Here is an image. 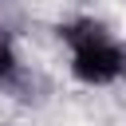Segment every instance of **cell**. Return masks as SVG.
I'll return each instance as SVG.
<instances>
[{
    "label": "cell",
    "mask_w": 126,
    "mask_h": 126,
    "mask_svg": "<svg viewBox=\"0 0 126 126\" xmlns=\"http://www.w3.org/2000/svg\"><path fill=\"white\" fill-rule=\"evenodd\" d=\"M71 75L83 87H110V83H118L126 75V67H122V43H114V35H106V39L75 47L71 51Z\"/></svg>",
    "instance_id": "obj_1"
},
{
    "label": "cell",
    "mask_w": 126,
    "mask_h": 126,
    "mask_svg": "<svg viewBox=\"0 0 126 126\" xmlns=\"http://www.w3.org/2000/svg\"><path fill=\"white\" fill-rule=\"evenodd\" d=\"M55 35L75 51V47H83V43L106 39V35H110V28H106L102 20H94V16H75V20H63V24L55 28Z\"/></svg>",
    "instance_id": "obj_2"
},
{
    "label": "cell",
    "mask_w": 126,
    "mask_h": 126,
    "mask_svg": "<svg viewBox=\"0 0 126 126\" xmlns=\"http://www.w3.org/2000/svg\"><path fill=\"white\" fill-rule=\"evenodd\" d=\"M28 67L20 63V55H16V43L8 39V35H0V91H12L16 83H20V75H24Z\"/></svg>",
    "instance_id": "obj_3"
},
{
    "label": "cell",
    "mask_w": 126,
    "mask_h": 126,
    "mask_svg": "<svg viewBox=\"0 0 126 126\" xmlns=\"http://www.w3.org/2000/svg\"><path fill=\"white\" fill-rule=\"evenodd\" d=\"M122 67H126V43H122Z\"/></svg>",
    "instance_id": "obj_4"
},
{
    "label": "cell",
    "mask_w": 126,
    "mask_h": 126,
    "mask_svg": "<svg viewBox=\"0 0 126 126\" xmlns=\"http://www.w3.org/2000/svg\"><path fill=\"white\" fill-rule=\"evenodd\" d=\"M4 126H12V122H4Z\"/></svg>",
    "instance_id": "obj_5"
}]
</instances>
